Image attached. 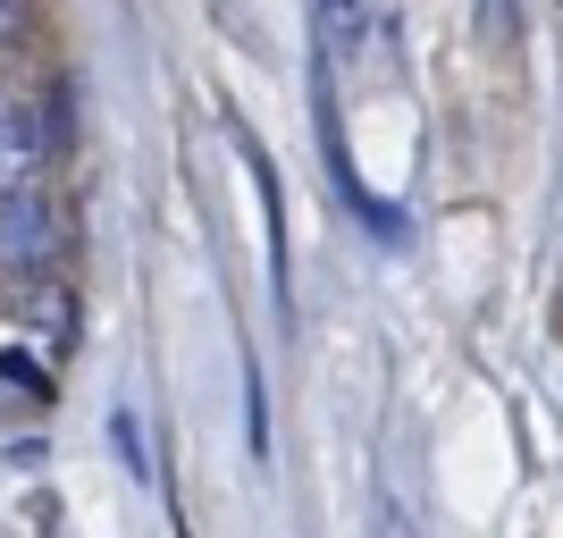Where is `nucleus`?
<instances>
[{
    "label": "nucleus",
    "mask_w": 563,
    "mask_h": 538,
    "mask_svg": "<svg viewBox=\"0 0 563 538\" xmlns=\"http://www.w3.org/2000/svg\"><path fill=\"white\" fill-rule=\"evenodd\" d=\"M59 161V110L25 85H0V194L43 186Z\"/></svg>",
    "instance_id": "obj_1"
},
{
    "label": "nucleus",
    "mask_w": 563,
    "mask_h": 538,
    "mask_svg": "<svg viewBox=\"0 0 563 538\" xmlns=\"http://www.w3.org/2000/svg\"><path fill=\"white\" fill-rule=\"evenodd\" d=\"M59 253H68V219H59V202H51L43 186L25 194H0V278H51L59 270Z\"/></svg>",
    "instance_id": "obj_2"
},
{
    "label": "nucleus",
    "mask_w": 563,
    "mask_h": 538,
    "mask_svg": "<svg viewBox=\"0 0 563 538\" xmlns=\"http://www.w3.org/2000/svg\"><path fill=\"white\" fill-rule=\"evenodd\" d=\"M479 34H496V51H514L521 43V9L514 0H479Z\"/></svg>",
    "instance_id": "obj_3"
},
{
    "label": "nucleus",
    "mask_w": 563,
    "mask_h": 538,
    "mask_svg": "<svg viewBox=\"0 0 563 538\" xmlns=\"http://www.w3.org/2000/svg\"><path fill=\"white\" fill-rule=\"evenodd\" d=\"M320 25H329V43H353L362 34V0H320Z\"/></svg>",
    "instance_id": "obj_4"
}]
</instances>
